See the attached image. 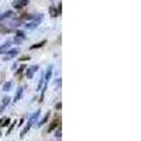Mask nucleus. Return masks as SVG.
Here are the masks:
<instances>
[{
    "mask_svg": "<svg viewBox=\"0 0 141 141\" xmlns=\"http://www.w3.org/2000/svg\"><path fill=\"white\" fill-rule=\"evenodd\" d=\"M38 116H40V112H35V113H34V114L31 116V119L28 120L27 126H25V127H24V129L21 130V133H20V137H21V138H23V137H24V136H25V134H27V133L30 131V129H31V126H32V123L35 121V119H37Z\"/></svg>",
    "mask_w": 141,
    "mask_h": 141,
    "instance_id": "1",
    "label": "nucleus"
},
{
    "mask_svg": "<svg viewBox=\"0 0 141 141\" xmlns=\"http://www.w3.org/2000/svg\"><path fill=\"white\" fill-rule=\"evenodd\" d=\"M41 18H42V16H41V14H40V16H35V20H32L31 23H27V24H25V27H27L28 30H32V28H35V27L40 24Z\"/></svg>",
    "mask_w": 141,
    "mask_h": 141,
    "instance_id": "2",
    "label": "nucleus"
},
{
    "mask_svg": "<svg viewBox=\"0 0 141 141\" xmlns=\"http://www.w3.org/2000/svg\"><path fill=\"white\" fill-rule=\"evenodd\" d=\"M28 3H30V0H16V1H13V7L14 8H23Z\"/></svg>",
    "mask_w": 141,
    "mask_h": 141,
    "instance_id": "3",
    "label": "nucleus"
},
{
    "mask_svg": "<svg viewBox=\"0 0 141 141\" xmlns=\"http://www.w3.org/2000/svg\"><path fill=\"white\" fill-rule=\"evenodd\" d=\"M17 54H18V49H10L8 52H6V54H4V56H3V61H8V59L14 58Z\"/></svg>",
    "mask_w": 141,
    "mask_h": 141,
    "instance_id": "4",
    "label": "nucleus"
},
{
    "mask_svg": "<svg viewBox=\"0 0 141 141\" xmlns=\"http://www.w3.org/2000/svg\"><path fill=\"white\" fill-rule=\"evenodd\" d=\"M51 75H52V65H49V66H48V69H47V73H45V78H44V83H45L44 89L47 88V83H48V81H49Z\"/></svg>",
    "mask_w": 141,
    "mask_h": 141,
    "instance_id": "5",
    "label": "nucleus"
},
{
    "mask_svg": "<svg viewBox=\"0 0 141 141\" xmlns=\"http://www.w3.org/2000/svg\"><path fill=\"white\" fill-rule=\"evenodd\" d=\"M10 45H11V41H10V40H8V41H6L4 44H1V47H0V54H3V52L8 51V49H10Z\"/></svg>",
    "mask_w": 141,
    "mask_h": 141,
    "instance_id": "6",
    "label": "nucleus"
},
{
    "mask_svg": "<svg viewBox=\"0 0 141 141\" xmlns=\"http://www.w3.org/2000/svg\"><path fill=\"white\" fill-rule=\"evenodd\" d=\"M49 114H51V112H49V113H47V114H45V116H44V117H42V119H41V120L38 121V124H37V126H38V127L44 126V124H45V123L48 121V119H49Z\"/></svg>",
    "mask_w": 141,
    "mask_h": 141,
    "instance_id": "7",
    "label": "nucleus"
},
{
    "mask_svg": "<svg viewBox=\"0 0 141 141\" xmlns=\"http://www.w3.org/2000/svg\"><path fill=\"white\" fill-rule=\"evenodd\" d=\"M58 126H59V120L56 119L55 121H52V123L49 124V127H48V133H51V131H54V130H55V129H56Z\"/></svg>",
    "mask_w": 141,
    "mask_h": 141,
    "instance_id": "8",
    "label": "nucleus"
},
{
    "mask_svg": "<svg viewBox=\"0 0 141 141\" xmlns=\"http://www.w3.org/2000/svg\"><path fill=\"white\" fill-rule=\"evenodd\" d=\"M45 44H47V40H42L41 42H37V44L31 45V47H30V49H37V48H41V47H44Z\"/></svg>",
    "mask_w": 141,
    "mask_h": 141,
    "instance_id": "9",
    "label": "nucleus"
},
{
    "mask_svg": "<svg viewBox=\"0 0 141 141\" xmlns=\"http://www.w3.org/2000/svg\"><path fill=\"white\" fill-rule=\"evenodd\" d=\"M8 124H10V119H8V117L0 119V129H1V127H6V126H8Z\"/></svg>",
    "mask_w": 141,
    "mask_h": 141,
    "instance_id": "10",
    "label": "nucleus"
},
{
    "mask_svg": "<svg viewBox=\"0 0 141 141\" xmlns=\"http://www.w3.org/2000/svg\"><path fill=\"white\" fill-rule=\"evenodd\" d=\"M23 92H24V88H20V89L17 90V93H16V96H14V102H17V100H20V99H21Z\"/></svg>",
    "mask_w": 141,
    "mask_h": 141,
    "instance_id": "11",
    "label": "nucleus"
},
{
    "mask_svg": "<svg viewBox=\"0 0 141 141\" xmlns=\"http://www.w3.org/2000/svg\"><path fill=\"white\" fill-rule=\"evenodd\" d=\"M49 14H51V17H56V16H59V13H58V10L55 8V7H49Z\"/></svg>",
    "mask_w": 141,
    "mask_h": 141,
    "instance_id": "12",
    "label": "nucleus"
},
{
    "mask_svg": "<svg viewBox=\"0 0 141 141\" xmlns=\"http://www.w3.org/2000/svg\"><path fill=\"white\" fill-rule=\"evenodd\" d=\"M34 72H35V71H34L32 68H31V69H27V72H25V76H27V79H31V78L34 76Z\"/></svg>",
    "mask_w": 141,
    "mask_h": 141,
    "instance_id": "13",
    "label": "nucleus"
},
{
    "mask_svg": "<svg viewBox=\"0 0 141 141\" xmlns=\"http://www.w3.org/2000/svg\"><path fill=\"white\" fill-rule=\"evenodd\" d=\"M11 86H13L11 82H6V83L3 85V90H4V92H8V90L11 89Z\"/></svg>",
    "mask_w": 141,
    "mask_h": 141,
    "instance_id": "14",
    "label": "nucleus"
},
{
    "mask_svg": "<svg viewBox=\"0 0 141 141\" xmlns=\"http://www.w3.org/2000/svg\"><path fill=\"white\" fill-rule=\"evenodd\" d=\"M16 37H17V38H21V40H24V38H25V34H24L23 31L17 30V31H16Z\"/></svg>",
    "mask_w": 141,
    "mask_h": 141,
    "instance_id": "15",
    "label": "nucleus"
},
{
    "mask_svg": "<svg viewBox=\"0 0 141 141\" xmlns=\"http://www.w3.org/2000/svg\"><path fill=\"white\" fill-rule=\"evenodd\" d=\"M24 69H25V65H21V66H20V68L17 69V72H16V75H17V76H18V75H21V72H23Z\"/></svg>",
    "mask_w": 141,
    "mask_h": 141,
    "instance_id": "16",
    "label": "nucleus"
},
{
    "mask_svg": "<svg viewBox=\"0 0 141 141\" xmlns=\"http://www.w3.org/2000/svg\"><path fill=\"white\" fill-rule=\"evenodd\" d=\"M10 100H11V99H10L8 96H6V97L3 99V106H8V103H10Z\"/></svg>",
    "mask_w": 141,
    "mask_h": 141,
    "instance_id": "17",
    "label": "nucleus"
},
{
    "mask_svg": "<svg viewBox=\"0 0 141 141\" xmlns=\"http://www.w3.org/2000/svg\"><path fill=\"white\" fill-rule=\"evenodd\" d=\"M61 130H62V129H61V126H58V127H56V131H55V137H56V138H59V137H61Z\"/></svg>",
    "mask_w": 141,
    "mask_h": 141,
    "instance_id": "18",
    "label": "nucleus"
},
{
    "mask_svg": "<svg viewBox=\"0 0 141 141\" xmlns=\"http://www.w3.org/2000/svg\"><path fill=\"white\" fill-rule=\"evenodd\" d=\"M16 124H17V121H14L13 124H10V126H8V130H7V134H10V133H11V130L14 129V126H16Z\"/></svg>",
    "mask_w": 141,
    "mask_h": 141,
    "instance_id": "19",
    "label": "nucleus"
},
{
    "mask_svg": "<svg viewBox=\"0 0 141 141\" xmlns=\"http://www.w3.org/2000/svg\"><path fill=\"white\" fill-rule=\"evenodd\" d=\"M18 61H21V62H24V61H30V56H28V55H24V56L18 58Z\"/></svg>",
    "mask_w": 141,
    "mask_h": 141,
    "instance_id": "20",
    "label": "nucleus"
},
{
    "mask_svg": "<svg viewBox=\"0 0 141 141\" xmlns=\"http://www.w3.org/2000/svg\"><path fill=\"white\" fill-rule=\"evenodd\" d=\"M21 41H23V40H21V38H17V37H16V38H14V42H16V44H20V42H21Z\"/></svg>",
    "mask_w": 141,
    "mask_h": 141,
    "instance_id": "21",
    "label": "nucleus"
},
{
    "mask_svg": "<svg viewBox=\"0 0 141 141\" xmlns=\"http://www.w3.org/2000/svg\"><path fill=\"white\" fill-rule=\"evenodd\" d=\"M61 107H62L61 103H56V105H55V109H56V110H61Z\"/></svg>",
    "mask_w": 141,
    "mask_h": 141,
    "instance_id": "22",
    "label": "nucleus"
},
{
    "mask_svg": "<svg viewBox=\"0 0 141 141\" xmlns=\"http://www.w3.org/2000/svg\"><path fill=\"white\" fill-rule=\"evenodd\" d=\"M3 18H4V17H3V14H0V21H1Z\"/></svg>",
    "mask_w": 141,
    "mask_h": 141,
    "instance_id": "23",
    "label": "nucleus"
},
{
    "mask_svg": "<svg viewBox=\"0 0 141 141\" xmlns=\"http://www.w3.org/2000/svg\"><path fill=\"white\" fill-rule=\"evenodd\" d=\"M0 136H1V131H0Z\"/></svg>",
    "mask_w": 141,
    "mask_h": 141,
    "instance_id": "24",
    "label": "nucleus"
}]
</instances>
